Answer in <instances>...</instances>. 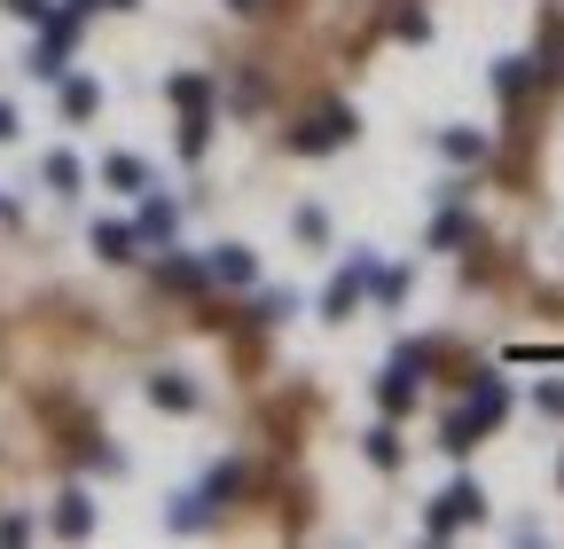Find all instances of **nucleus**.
Masks as SVG:
<instances>
[{
    "mask_svg": "<svg viewBox=\"0 0 564 549\" xmlns=\"http://www.w3.org/2000/svg\"><path fill=\"white\" fill-rule=\"evenodd\" d=\"M494 87H502V95H525V87H533V63H525V55H502V63H494Z\"/></svg>",
    "mask_w": 564,
    "mask_h": 549,
    "instance_id": "obj_13",
    "label": "nucleus"
},
{
    "mask_svg": "<svg viewBox=\"0 0 564 549\" xmlns=\"http://www.w3.org/2000/svg\"><path fill=\"white\" fill-rule=\"evenodd\" d=\"M533 400H541V408H549V417H564V385H541V392H533Z\"/></svg>",
    "mask_w": 564,
    "mask_h": 549,
    "instance_id": "obj_22",
    "label": "nucleus"
},
{
    "mask_svg": "<svg viewBox=\"0 0 564 549\" xmlns=\"http://www.w3.org/2000/svg\"><path fill=\"white\" fill-rule=\"evenodd\" d=\"M133 244H141V228H126V220H102V228H95V251H102L110 267H126V259H133Z\"/></svg>",
    "mask_w": 564,
    "mask_h": 549,
    "instance_id": "obj_8",
    "label": "nucleus"
},
{
    "mask_svg": "<svg viewBox=\"0 0 564 549\" xmlns=\"http://www.w3.org/2000/svg\"><path fill=\"white\" fill-rule=\"evenodd\" d=\"M291 228H299V236H306V244H322V236H329V220H322V213H314V204H306V213H299V220H291Z\"/></svg>",
    "mask_w": 564,
    "mask_h": 549,
    "instance_id": "obj_20",
    "label": "nucleus"
},
{
    "mask_svg": "<svg viewBox=\"0 0 564 549\" xmlns=\"http://www.w3.org/2000/svg\"><path fill=\"white\" fill-rule=\"evenodd\" d=\"M95 103H102V87H95V79H63V118H87Z\"/></svg>",
    "mask_w": 564,
    "mask_h": 549,
    "instance_id": "obj_14",
    "label": "nucleus"
},
{
    "mask_svg": "<svg viewBox=\"0 0 564 549\" xmlns=\"http://www.w3.org/2000/svg\"><path fill=\"white\" fill-rule=\"evenodd\" d=\"M502 417H510V385H502V377H478V385H470V400L440 424V448H447V455H470V440H478V432H494Z\"/></svg>",
    "mask_w": 564,
    "mask_h": 549,
    "instance_id": "obj_1",
    "label": "nucleus"
},
{
    "mask_svg": "<svg viewBox=\"0 0 564 549\" xmlns=\"http://www.w3.org/2000/svg\"><path fill=\"white\" fill-rule=\"evenodd\" d=\"M102 181H110V189H150V165L118 150V158H102Z\"/></svg>",
    "mask_w": 564,
    "mask_h": 549,
    "instance_id": "obj_12",
    "label": "nucleus"
},
{
    "mask_svg": "<svg viewBox=\"0 0 564 549\" xmlns=\"http://www.w3.org/2000/svg\"><path fill=\"white\" fill-rule=\"evenodd\" d=\"M415 377H423V346H400V354H392V369L377 377V400H384V417L415 408Z\"/></svg>",
    "mask_w": 564,
    "mask_h": 549,
    "instance_id": "obj_4",
    "label": "nucleus"
},
{
    "mask_svg": "<svg viewBox=\"0 0 564 549\" xmlns=\"http://www.w3.org/2000/svg\"><path fill=\"white\" fill-rule=\"evenodd\" d=\"M158 274H165L173 291H204V283H212V267H196L188 251H165V267H158Z\"/></svg>",
    "mask_w": 564,
    "mask_h": 549,
    "instance_id": "obj_9",
    "label": "nucleus"
},
{
    "mask_svg": "<svg viewBox=\"0 0 564 549\" xmlns=\"http://www.w3.org/2000/svg\"><path fill=\"white\" fill-rule=\"evenodd\" d=\"M369 463H384V471L400 463V432H392V424H377V432H369Z\"/></svg>",
    "mask_w": 564,
    "mask_h": 549,
    "instance_id": "obj_18",
    "label": "nucleus"
},
{
    "mask_svg": "<svg viewBox=\"0 0 564 549\" xmlns=\"http://www.w3.org/2000/svg\"><path fill=\"white\" fill-rule=\"evenodd\" d=\"M150 400H158V408H173V417H181V408H196V385L165 369V377H150Z\"/></svg>",
    "mask_w": 564,
    "mask_h": 549,
    "instance_id": "obj_10",
    "label": "nucleus"
},
{
    "mask_svg": "<svg viewBox=\"0 0 564 549\" xmlns=\"http://www.w3.org/2000/svg\"><path fill=\"white\" fill-rule=\"evenodd\" d=\"M369 274H377V259H369V251H352V259L337 267V283H329V299H322V314H329V322H345L352 306H361V291H369Z\"/></svg>",
    "mask_w": 564,
    "mask_h": 549,
    "instance_id": "obj_5",
    "label": "nucleus"
},
{
    "mask_svg": "<svg viewBox=\"0 0 564 549\" xmlns=\"http://www.w3.org/2000/svg\"><path fill=\"white\" fill-rule=\"evenodd\" d=\"M478 510H486V495L470 487V478H455V487H447V495L432 503V518H423V534H432V541H447V534H463V526H470Z\"/></svg>",
    "mask_w": 564,
    "mask_h": 549,
    "instance_id": "obj_3",
    "label": "nucleus"
},
{
    "mask_svg": "<svg viewBox=\"0 0 564 549\" xmlns=\"http://www.w3.org/2000/svg\"><path fill=\"white\" fill-rule=\"evenodd\" d=\"M440 150H447L455 165H478V158H486V133H470V126H447V133H440Z\"/></svg>",
    "mask_w": 564,
    "mask_h": 549,
    "instance_id": "obj_11",
    "label": "nucleus"
},
{
    "mask_svg": "<svg viewBox=\"0 0 564 549\" xmlns=\"http://www.w3.org/2000/svg\"><path fill=\"white\" fill-rule=\"evenodd\" d=\"M9 17H24V24H47V0H0Z\"/></svg>",
    "mask_w": 564,
    "mask_h": 549,
    "instance_id": "obj_21",
    "label": "nucleus"
},
{
    "mask_svg": "<svg viewBox=\"0 0 564 549\" xmlns=\"http://www.w3.org/2000/svg\"><path fill=\"white\" fill-rule=\"evenodd\" d=\"M345 142H352V110H345V103H329V110L299 118V133H291V150H306V158H322V150H345Z\"/></svg>",
    "mask_w": 564,
    "mask_h": 549,
    "instance_id": "obj_2",
    "label": "nucleus"
},
{
    "mask_svg": "<svg viewBox=\"0 0 564 549\" xmlns=\"http://www.w3.org/2000/svg\"><path fill=\"white\" fill-rule=\"evenodd\" d=\"M165 95H173L181 110H204V103H212V79H188V72H181V79H173Z\"/></svg>",
    "mask_w": 564,
    "mask_h": 549,
    "instance_id": "obj_16",
    "label": "nucleus"
},
{
    "mask_svg": "<svg viewBox=\"0 0 564 549\" xmlns=\"http://www.w3.org/2000/svg\"><path fill=\"white\" fill-rule=\"evenodd\" d=\"M228 9H243V17H251V9H259V0H228Z\"/></svg>",
    "mask_w": 564,
    "mask_h": 549,
    "instance_id": "obj_24",
    "label": "nucleus"
},
{
    "mask_svg": "<svg viewBox=\"0 0 564 549\" xmlns=\"http://www.w3.org/2000/svg\"><path fill=\"white\" fill-rule=\"evenodd\" d=\"M141 236H173V204H165V196L141 204Z\"/></svg>",
    "mask_w": 564,
    "mask_h": 549,
    "instance_id": "obj_17",
    "label": "nucleus"
},
{
    "mask_svg": "<svg viewBox=\"0 0 564 549\" xmlns=\"http://www.w3.org/2000/svg\"><path fill=\"white\" fill-rule=\"evenodd\" d=\"M0 142H17V110L9 103H0Z\"/></svg>",
    "mask_w": 564,
    "mask_h": 549,
    "instance_id": "obj_23",
    "label": "nucleus"
},
{
    "mask_svg": "<svg viewBox=\"0 0 564 549\" xmlns=\"http://www.w3.org/2000/svg\"><path fill=\"white\" fill-rule=\"evenodd\" d=\"M110 9H133V0H110Z\"/></svg>",
    "mask_w": 564,
    "mask_h": 549,
    "instance_id": "obj_25",
    "label": "nucleus"
},
{
    "mask_svg": "<svg viewBox=\"0 0 564 549\" xmlns=\"http://www.w3.org/2000/svg\"><path fill=\"white\" fill-rule=\"evenodd\" d=\"M212 283H236V291H251V283H259V251L220 244V251H212Z\"/></svg>",
    "mask_w": 564,
    "mask_h": 549,
    "instance_id": "obj_6",
    "label": "nucleus"
},
{
    "mask_svg": "<svg viewBox=\"0 0 564 549\" xmlns=\"http://www.w3.org/2000/svg\"><path fill=\"white\" fill-rule=\"evenodd\" d=\"M55 534H70V541H79V534H95V503H87L79 487H70V495L55 503Z\"/></svg>",
    "mask_w": 564,
    "mask_h": 549,
    "instance_id": "obj_7",
    "label": "nucleus"
},
{
    "mask_svg": "<svg viewBox=\"0 0 564 549\" xmlns=\"http://www.w3.org/2000/svg\"><path fill=\"white\" fill-rule=\"evenodd\" d=\"M463 236H470V220H463V213H440V220H432V244H440V251H447V244H463Z\"/></svg>",
    "mask_w": 564,
    "mask_h": 549,
    "instance_id": "obj_19",
    "label": "nucleus"
},
{
    "mask_svg": "<svg viewBox=\"0 0 564 549\" xmlns=\"http://www.w3.org/2000/svg\"><path fill=\"white\" fill-rule=\"evenodd\" d=\"M47 189H55V196H79V158H70V150L47 158Z\"/></svg>",
    "mask_w": 564,
    "mask_h": 549,
    "instance_id": "obj_15",
    "label": "nucleus"
}]
</instances>
